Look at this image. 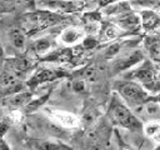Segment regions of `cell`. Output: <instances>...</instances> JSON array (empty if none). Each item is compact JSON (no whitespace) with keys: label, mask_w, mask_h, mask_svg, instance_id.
<instances>
[{"label":"cell","mask_w":160,"mask_h":150,"mask_svg":"<svg viewBox=\"0 0 160 150\" xmlns=\"http://www.w3.org/2000/svg\"><path fill=\"white\" fill-rule=\"evenodd\" d=\"M109 116L114 124L131 131H140L144 128L141 119L130 110L126 102L124 104L120 100H112L109 108Z\"/></svg>","instance_id":"cell-1"},{"label":"cell","mask_w":160,"mask_h":150,"mask_svg":"<svg viewBox=\"0 0 160 150\" xmlns=\"http://www.w3.org/2000/svg\"><path fill=\"white\" fill-rule=\"evenodd\" d=\"M119 94L122 98L124 102H126L130 108H136L145 102L149 99L148 91L141 86L140 82L135 81H125L119 86Z\"/></svg>","instance_id":"cell-2"},{"label":"cell","mask_w":160,"mask_h":150,"mask_svg":"<svg viewBox=\"0 0 160 150\" xmlns=\"http://www.w3.org/2000/svg\"><path fill=\"white\" fill-rule=\"evenodd\" d=\"M62 19L64 18L56 11H49V10H39L35 12H30L25 16L26 22L30 24L31 28L35 30H41V29L52 26L60 22Z\"/></svg>","instance_id":"cell-3"},{"label":"cell","mask_w":160,"mask_h":150,"mask_svg":"<svg viewBox=\"0 0 160 150\" xmlns=\"http://www.w3.org/2000/svg\"><path fill=\"white\" fill-rule=\"evenodd\" d=\"M135 114L142 120L150 121V120H159L160 119V102L156 100L148 99L141 105L134 108Z\"/></svg>","instance_id":"cell-4"},{"label":"cell","mask_w":160,"mask_h":150,"mask_svg":"<svg viewBox=\"0 0 160 150\" xmlns=\"http://www.w3.org/2000/svg\"><path fill=\"white\" fill-rule=\"evenodd\" d=\"M115 24L118 25V28H120L122 30L134 31V30L140 28L141 20H140L139 14H135L131 10H129V11H125V12L120 14L118 16V19L115 20Z\"/></svg>","instance_id":"cell-5"},{"label":"cell","mask_w":160,"mask_h":150,"mask_svg":"<svg viewBox=\"0 0 160 150\" xmlns=\"http://www.w3.org/2000/svg\"><path fill=\"white\" fill-rule=\"evenodd\" d=\"M132 79L142 85H152L155 79V69L150 61H144L132 74Z\"/></svg>","instance_id":"cell-6"},{"label":"cell","mask_w":160,"mask_h":150,"mask_svg":"<svg viewBox=\"0 0 160 150\" xmlns=\"http://www.w3.org/2000/svg\"><path fill=\"white\" fill-rule=\"evenodd\" d=\"M139 15L141 26L146 32H152L160 28V15L152 9H144Z\"/></svg>","instance_id":"cell-7"},{"label":"cell","mask_w":160,"mask_h":150,"mask_svg":"<svg viewBox=\"0 0 160 150\" xmlns=\"http://www.w3.org/2000/svg\"><path fill=\"white\" fill-rule=\"evenodd\" d=\"M41 5L58 12H72L79 9L74 0H44Z\"/></svg>","instance_id":"cell-8"},{"label":"cell","mask_w":160,"mask_h":150,"mask_svg":"<svg viewBox=\"0 0 160 150\" xmlns=\"http://www.w3.org/2000/svg\"><path fill=\"white\" fill-rule=\"evenodd\" d=\"M85 35H84V30L76 26H70L68 29H65L60 35H59V40L64 44V45H75L79 41L84 40Z\"/></svg>","instance_id":"cell-9"},{"label":"cell","mask_w":160,"mask_h":150,"mask_svg":"<svg viewBox=\"0 0 160 150\" xmlns=\"http://www.w3.org/2000/svg\"><path fill=\"white\" fill-rule=\"evenodd\" d=\"M141 60H142V54H141L140 51H134V52H131L130 55L124 56V58L116 60V62L114 64V70H115L116 72L122 71V70H125V69L131 68L132 65L138 64V62L141 61Z\"/></svg>","instance_id":"cell-10"},{"label":"cell","mask_w":160,"mask_h":150,"mask_svg":"<svg viewBox=\"0 0 160 150\" xmlns=\"http://www.w3.org/2000/svg\"><path fill=\"white\" fill-rule=\"evenodd\" d=\"M52 118L56 122L66 128H75L79 124V119L75 115L70 112H65V111H55L52 114Z\"/></svg>","instance_id":"cell-11"},{"label":"cell","mask_w":160,"mask_h":150,"mask_svg":"<svg viewBox=\"0 0 160 150\" xmlns=\"http://www.w3.org/2000/svg\"><path fill=\"white\" fill-rule=\"evenodd\" d=\"M29 4V0H0V11L10 12L25 8Z\"/></svg>","instance_id":"cell-12"},{"label":"cell","mask_w":160,"mask_h":150,"mask_svg":"<svg viewBox=\"0 0 160 150\" xmlns=\"http://www.w3.org/2000/svg\"><path fill=\"white\" fill-rule=\"evenodd\" d=\"M9 40H10L11 45L15 49H18V50H24L25 49L26 40H25L24 32L20 29H12V30H10V32H9Z\"/></svg>","instance_id":"cell-13"},{"label":"cell","mask_w":160,"mask_h":150,"mask_svg":"<svg viewBox=\"0 0 160 150\" xmlns=\"http://www.w3.org/2000/svg\"><path fill=\"white\" fill-rule=\"evenodd\" d=\"M145 46L148 48V51L151 58L159 59L160 58V38L156 36H149L145 39Z\"/></svg>","instance_id":"cell-14"},{"label":"cell","mask_w":160,"mask_h":150,"mask_svg":"<svg viewBox=\"0 0 160 150\" xmlns=\"http://www.w3.org/2000/svg\"><path fill=\"white\" fill-rule=\"evenodd\" d=\"M31 99V94L30 92H19V94H15L12 96H10L8 99V105L9 106H15V108H19V106H24L26 104H29Z\"/></svg>","instance_id":"cell-15"},{"label":"cell","mask_w":160,"mask_h":150,"mask_svg":"<svg viewBox=\"0 0 160 150\" xmlns=\"http://www.w3.org/2000/svg\"><path fill=\"white\" fill-rule=\"evenodd\" d=\"M144 130L145 134L150 138H158L160 135V122L159 120H150L146 121V124L144 125Z\"/></svg>","instance_id":"cell-16"},{"label":"cell","mask_w":160,"mask_h":150,"mask_svg":"<svg viewBox=\"0 0 160 150\" xmlns=\"http://www.w3.org/2000/svg\"><path fill=\"white\" fill-rule=\"evenodd\" d=\"M52 78V71H49V70H39L38 71V74L32 78V80H31V85H35V84H38V82H42V81H46V80H49V79H51Z\"/></svg>","instance_id":"cell-17"},{"label":"cell","mask_w":160,"mask_h":150,"mask_svg":"<svg viewBox=\"0 0 160 150\" xmlns=\"http://www.w3.org/2000/svg\"><path fill=\"white\" fill-rule=\"evenodd\" d=\"M132 4L142 9H155L160 6V0H132Z\"/></svg>","instance_id":"cell-18"},{"label":"cell","mask_w":160,"mask_h":150,"mask_svg":"<svg viewBox=\"0 0 160 150\" xmlns=\"http://www.w3.org/2000/svg\"><path fill=\"white\" fill-rule=\"evenodd\" d=\"M35 49L39 54H44L50 49V41L48 39H39L35 44Z\"/></svg>","instance_id":"cell-19"},{"label":"cell","mask_w":160,"mask_h":150,"mask_svg":"<svg viewBox=\"0 0 160 150\" xmlns=\"http://www.w3.org/2000/svg\"><path fill=\"white\" fill-rule=\"evenodd\" d=\"M119 50H120V45L119 44H112V45H110L108 48V50L105 52V56L106 58H112L119 52Z\"/></svg>","instance_id":"cell-20"},{"label":"cell","mask_w":160,"mask_h":150,"mask_svg":"<svg viewBox=\"0 0 160 150\" xmlns=\"http://www.w3.org/2000/svg\"><path fill=\"white\" fill-rule=\"evenodd\" d=\"M39 148L41 149H66V145H61V144H52L50 141H45L44 144H40Z\"/></svg>","instance_id":"cell-21"},{"label":"cell","mask_w":160,"mask_h":150,"mask_svg":"<svg viewBox=\"0 0 160 150\" xmlns=\"http://www.w3.org/2000/svg\"><path fill=\"white\" fill-rule=\"evenodd\" d=\"M82 45H84V48H86V49H91V48H94V46L96 45V40H95L94 38H91V36L84 38Z\"/></svg>","instance_id":"cell-22"},{"label":"cell","mask_w":160,"mask_h":150,"mask_svg":"<svg viewBox=\"0 0 160 150\" xmlns=\"http://www.w3.org/2000/svg\"><path fill=\"white\" fill-rule=\"evenodd\" d=\"M72 86H74V90H76V91H81V90L84 89V81H82V80H75Z\"/></svg>","instance_id":"cell-23"},{"label":"cell","mask_w":160,"mask_h":150,"mask_svg":"<svg viewBox=\"0 0 160 150\" xmlns=\"http://www.w3.org/2000/svg\"><path fill=\"white\" fill-rule=\"evenodd\" d=\"M116 1L118 0H98V4L101 8H106V6H109V5H111V4L116 2Z\"/></svg>","instance_id":"cell-24"},{"label":"cell","mask_w":160,"mask_h":150,"mask_svg":"<svg viewBox=\"0 0 160 150\" xmlns=\"http://www.w3.org/2000/svg\"><path fill=\"white\" fill-rule=\"evenodd\" d=\"M8 129H9V125L5 121H0V138H2V135L8 131Z\"/></svg>","instance_id":"cell-25"},{"label":"cell","mask_w":160,"mask_h":150,"mask_svg":"<svg viewBox=\"0 0 160 150\" xmlns=\"http://www.w3.org/2000/svg\"><path fill=\"white\" fill-rule=\"evenodd\" d=\"M8 148H9V146H8V145L5 144V141L0 138V149H8Z\"/></svg>","instance_id":"cell-26"},{"label":"cell","mask_w":160,"mask_h":150,"mask_svg":"<svg viewBox=\"0 0 160 150\" xmlns=\"http://www.w3.org/2000/svg\"><path fill=\"white\" fill-rule=\"evenodd\" d=\"M2 56V49H1V46H0V58Z\"/></svg>","instance_id":"cell-27"},{"label":"cell","mask_w":160,"mask_h":150,"mask_svg":"<svg viewBox=\"0 0 160 150\" xmlns=\"http://www.w3.org/2000/svg\"><path fill=\"white\" fill-rule=\"evenodd\" d=\"M0 116H1V111H0Z\"/></svg>","instance_id":"cell-28"},{"label":"cell","mask_w":160,"mask_h":150,"mask_svg":"<svg viewBox=\"0 0 160 150\" xmlns=\"http://www.w3.org/2000/svg\"><path fill=\"white\" fill-rule=\"evenodd\" d=\"M0 99H1V95H0Z\"/></svg>","instance_id":"cell-29"}]
</instances>
